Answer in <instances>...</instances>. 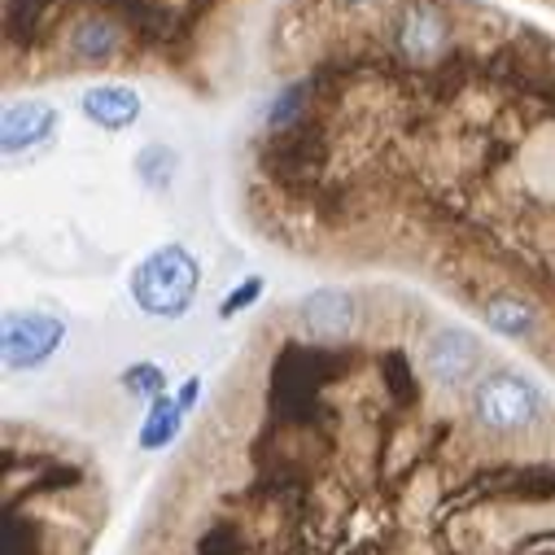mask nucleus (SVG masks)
Here are the masks:
<instances>
[{
  "instance_id": "obj_1",
  "label": "nucleus",
  "mask_w": 555,
  "mask_h": 555,
  "mask_svg": "<svg viewBox=\"0 0 555 555\" xmlns=\"http://www.w3.org/2000/svg\"><path fill=\"white\" fill-rule=\"evenodd\" d=\"M197 285L202 267L184 245H163L131 271V298L154 320H180L193 307Z\"/></svg>"
},
{
  "instance_id": "obj_2",
  "label": "nucleus",
  "mask_w": 555,
  "mask_h": 555,
  "mask_svg": "<svg viewBox=\"0 0 555 555\" xmlns=\"http://www.w3.org/2000/svg\"><path fill=\"white\" fill-rule=\"evenodd\" d=\"M473 415L494 434H516L542 415V393L520 372H490L473 393Z\"/></svg>"
},
{
  "instance_id": "obj_3",
  "label": "nucleus",
  "mask_w": 555,
  "mask_h": 555,
  "mask_svg": "<svg viewBox=\"0 0 555 555\" xmlns=\"http://www.w3.org/2000/svg\"><path fill=\"white\" fill-rule=\"evenodd\" d=\"M62 337H66V324L57 315H44V311H14V315H5V328H0L5 367L31 372V367L49 363L57 354Z\"/></svg>"
},
{
  "instance_id": "obj_4",
  "label": "nucleus",
  "mask_w": 555,
  "mask_h": 555,
  "mask_svg": "<svg viewBox=\"0 0 555 555\" xmlns=\"http://www.w3.org/2000/svg\"><path fill=\"white\" fill-rule=\"evenodd\" d=\"M451 44V14L438 0H406L393 18V49L406 62H434Z\"/></svg>"
},
{
  "instance_id": "obj_5",
  "label": "nucleus",
  "mask_w": 555,
  "mask_h": 555,
  "mask_svg": "<svg viewBox=\"0 0 555 555\" xmlns=\"http://www.w3.org/2000/svg\"><path fill=\"white\" fill-rule=\"evenodd\" d=\"M421 363H425V376L429 380H438L442 389H455V385L473 380V372L481 363V341L473 333H464V328H438L425 341Z\"/></svg>"
},
{
  "instance_id": "obj_6",
  "label": "nucleus",
  "mask_w": 555,
  "mask_h": 555,
  "mask_svg": "<svg viewBox=\"0 0 555 555\" xmlns=\"http://www.w3.org/2000/svg\"><path fill=\"white\" fill-rule=\"evenodd\" d=\"M57 127V109L44 105V101H18L5 109V118H0V150H5L10 158L14 154H27L36 145H44L49 135Z\"/></svg>"
},
{
  "instance_id": "obj_7",
  "label": "nucleus",
  "mask_w": 555,
  "mask_h": 555,
  "mask_svg": "<svg viewBox=\"0 0 555 555\" xmlns=\"http://www.w3.org/2000/svg\"><path fill=\"white\" fill-rule=\"evenodd\" d=\"M298 324H302V333L315 337V341H337V337H346L350 324H354V298H350L346 289H315V294L302 298Z\"/></svg>"
},
{
  "instance_id": "obj_8",
  "label": "nucleus",
  "mask_w": 555,
  "mask_h": 555,
  "mask_svg": "<svg viewBox=\"0 0 555 555\" xmlns=\"http://www.w3.org/2000/svg\"><path fill=\"white\" fill-rule=\"evenodd\" d=\"M83 114L101 127V131H122L141 118V92L127 88V83H101L83 92Z\"/></svg>"
},
{
  "instance_id": "obj_9",
  "label": "nucleus",
  "mask_w": 555,
  "mask_h": 555,
  "mask_svg": "<svg viewBox=\"0 0 555 555\" xmlns=\"http://www.w3.org/2000/svg\"><path fill=\"white\" fill-rule=\"evenodd\" d=\"M66 44H70V57L79 62H109L122 44V31L109 18H79Z\"/></svg>"
},
{
  "instance_id": "obj_10",
  "label": "nucleus",
  "mask_w": 555,
  "mask_h": 555,
  "mask_svg": "<svg viewBox=\"0 0 555 555\" xmlns=\"http://www.w3.org/2000/svg\"><path fill=\"white\" fill-rule=\"evenodd\" d=\"M486 324L503 337H529L538 328V311L525 302V298H512V294H499L486 302Z\"/></svg>"
},
{
  "instance_id": "obj_11",
  "label": "nucleus",
  "mask_w": 555,
  "mask_h": 555,
  "mask_svg": "<svg viewBox=\"0 0 555 555\" xmlns=\"http://www.w3.org/2000/svg\"><path fill=\"white\" fill-rule=\"evenodd\" d=\"M176 171H180V154L171 145H145L141 154H135V176H141V184L150 193H167Z\"/></svg>"
},
{
  "instance_id": "obj_12",
  "label": "nucleus",
  "mask_w": 555,
  "mask_h": 555,
  "mask_svg": "<svg viewBox=\"0 0 555 555\" xmlns=\"http://www.w3.org/2000/svg\"><path fill=\"white\" fill-rule=\"evenodd\" d=\"M180 421H184L180 402L163 393V398L150 406V421H145V429H141V451H163V447L180 434Z\"/></svg>"
},
{
  "instance_id": "obj_13",
  "label": "nucleus",
  "mask_w": 555,
  "mask_h": 555,
  "mask_svg": "<svg viewBox=\"0 0 555 555\" xmlns=\"http://www.w3.org/2000/svg\"><path fill=\"white\" fill-rule=\"evenodd\" d=\"M122 389H127L131 398H150V402H158L163 389H167V376H163L158 363H131V367L122 372Z\"/></svg>"
},
{
  "instance_id": "obj_14",
  "label": "nucleus",
  "mask_w": 555,
  "mask_h": 555,
  "mask_svg": "<svg viewBox=\"0 0 555 555\" xmlns=\"http://www.w3.org/2000/svg\"><path fill=\"white\" fill-rule=\"evenodd\" d=\"M262 298V275H249V281H241V289H232L223 302H219V320H232L241 315L245 307H254Z\"/></svg>"
},
{
  "instance_id": "obj_15",
  "label": "nucleus",
  "mask_w": 555,
  "mask_h": 555,
  "mask_svg": "<svg viewBox=\"0 0 555 555\" xmlns=\"http://www.w3.org/2000/svg\"><path fill=\"white\" fill-rule=\"evenodd\" d=\"M197 555H241V533L228 529V525H215V529L202 533Z\"/></svg>"
},
{
  "instance_id": "obj_16",
  "label": "nucleus",
  "mask_w": 555,
  "mask_h": 555,
  "mask_svg": "<svg viewBox=\"0 0 555 555\" xmlns=\"http://www.w3.org/2000/svg\"><path fill=\"white\" fill-rule=\"evenodd\" d=\"M302 101H307V96H302V88H285V96L275 101V105H271V114H267V118H271V127H285V122L302 109Z\"/></svg>"
},
{
  "instance_id": "obj_17",
  "label": "nucleus",
  "mask_w": 555,
  "mask_h": 555,
  "mask_svg": "<svg viewBox=\"0 0 555 555\" xmlns=\"http://www.w3.org/2000/svg\"><path fill=\"white\" fill-rule=\"evenodd\" d=\"M197 393H202V380H197V376H193V380H184V385H180V393H176L180 411H189V406L197 402Z\"/></svg>"
},
{
  "instance_id": "obj_18",
  "label": "nucleus",
  "mask_w": 555,
  "mask_h": 555,
  "mask_svg": "<svg viewBox=\"0 0 555 555\" xmlns=\"http://www.w3.org/2000/svg\"><path fill=\"white\" fill-rule=\"evenodd\" d=\"M341 5H350V10H354V5H372V0H341Z\"/></svg>"
}]
</instances>
